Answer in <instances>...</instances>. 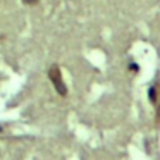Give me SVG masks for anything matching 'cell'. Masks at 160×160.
I'll return each mask as SVG.
<instances>
[{
	"instance_id": "cell-2",
	"label": "cell",
	"mask_w": 160,
	"mask_h": 160,
	"mask_svg": "<svg viewBox=\"0 0 160 160\" xmlns=\"http://www.w3.org/2000/svg\"><path fill=\"white\" fill-rule=\"evenodd\" d=\"M153 107H155V110H157V121L160 122V83H158V97H157Z\"/></svg>"
},
{
	"instance_id": "cell-1",
	"label": "cell",
	"mask_w": 160,
	"mask_h": 160,
	"mask_svg": "<svg viewBox=\"0 0 160 160\" xmlns=\"http://www.w3.org/2000/svg\"><path fill=\"white\" fill-rule=\"evenodd\" d=\"M48 78H50V81H52V84H53V88H55L57 93H59L60 97H66L67 95V86H66V83H64L62 72H60V69H59L57 64H53V66L48 69Z\"/></svg>"
},
{
	"instance_id": "cell-4",
	"label": "cell",
	"mask_w": 160,
	"mask_h": 160,
	"mask_svg": "<svg viewBox=\"0 0 160 160\" xmlns=\"http://www.w3.org/2000/svg\"><path fill=\"white\" fill-rule=\"evenodd\" d=\"M22 2H24L26 5H36L38 4V0H22Z\"/></svg>"
},
{
	"instance_id": "cell-3",
	"label": "cell",
	"mask_w": 160,
	"mask_h": 160,
	"mask_svg": "<svg viewBox=\"0 0 160 160\" xmlns=\"http://www.w3.org/2000/svg\"><path fill=\"white\" fill-rule=\"evenodd\" d=\"M129 69H131L132 72H138V71H139V67H138V64H134V62H132L131 66H129Z\"/></svg>"
}]
</instances>
